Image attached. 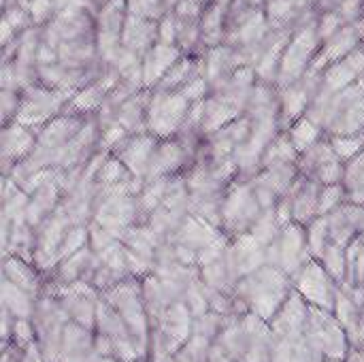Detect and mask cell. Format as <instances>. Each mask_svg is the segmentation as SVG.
Listing matches in <instances>:
<instances>
[{
  "mask_svg": "<svg viewBox=\"0 0 364 362\" xmlns=\"http://www.w3.org/2000/svg\"><path fill=\"white\" fill-rule=\"evenodd\" d=\"M292 292L294 282L288 273L273 265H262L239 280L235 288V316L254 314L271 324Z\"/></svg>",
  "mask_w": 364,
  "mask_h": 362,
  "instance_id": "1",
  "label": "cell"
},
{
  "mask_svg": "<svg viewBox=\"0 0 364 362\" xmlns=\"http://www.w3.org/2000/svg\"><path fill=\"white\" fill-rule=\"evenodd\" d=\"M271 324L254 314L228 316L213 348L235 362H271Z\"/></svg>",
  "mask_w": 364,
  "mask_h": 362,
  "instance_id": "2",
  "label": "cell"
},
{
  "mask_svg": "<svg viewBox=\"0 0 364 362\" xmlns=\"http://www.w3.org/2000/svg\"><path fill=\"white\" fill-rule=\"evenodd\" d=\"M100 297L115 307V312L122 316L124 324L130 331V337L141 354L143 362H147L149 356V337H151V322L147 316V309L143 305V294H141V280L130 277L119 282L117 286L100 292Z\"/></svg>",
  "mask_w": 364,
  "mask_h": 362,
  "instance_id": "3",
  "label": "cell"
},
{
  "mask_svg": "<svg viewBox=\"0 0 364 362\" xmlns=\"http://www.w3.org/2000/svg\"><path fill=\"white\" fill-rule=\"evenodd\" d=\"M30 322L34 331V346L38 348L41 356L47 362H60L62 337H64L66 324L70 322L62 303L51 292L43 290V294L36 301Z\"/></svg>",
  "mask_w": 364,
  "mask_h": 362,
  "instance_id": "4",
  "label": "cell"
},
{
  "mask_svg": "<svg viewBox=\"0 0 364 362\" xmlns=\"http://www.w3.org/2000/svg\"><path fill=\"white\" fill-rule=\"evenodd\" d=\"M320 47H322V38L318 32V17L299 26L296 30H292V36H290L284 58H282L277 87L284 90V87L301 81L309 73Z\"/></svg>",
  "mask_w": 364,
  "mask_h": 362,
  "instance_id": "5",
  "label": "cell"
},
{
  "mask_svg": "<svg viewBox=\"0 0 364 362\" xmlns=\"http://www.w3.org/2000/svg\"><path fill=\"white\" fill-rule=\"evenodd\" d=\"M262 213H267L254 190L250 179H235L226 192L224 205H222V222H220V230L232 241L241 235L252 233V228L256 226V222L262 218Z\"/></svg>",
  "mask_w": 364,
  "mask_h": 362,
  "instance_id": "6",
  "label": "cell"
},
{
  "mask_svg": "<svg viewBox=\"0 0 364 362\" xmlns=\"http://www.w3.org/2000/svg\"><path fill=\"white\" fill-rule=\"evenodd\" d=\"M305 339L309 344V350L314 358H335L346 361L352 352V344L335 314L311 307L309 305V318L305 326Z\"/></svg>",
  "mask_w": 364,
  "mask_h": 362,
  "instance_id": "7",
  "label": "cell"
},
{
  "mask_svg": "<svg viewBox=\"0 0 364 362\" xmlns=\"http://www.w3.org/2000/svg\"><path fill=\"white\" fill-rule=\"evenodd\" d=\"M73 96H75L73 92L51 90V87L34 81L21 90V102H19L15 122L38 134V130L45 124H49L53 117H58L66 109V105Z\"/></svg>",
  "mask_w": 364,
  "mask_h": 362,
  "instance_id": "8",
  "label": "cell"
},
{
  "mask_svg": "<svg viewBox=\"0 0 364 362\" xmlns=\"http://www.w3.org/2000/svg\"><path fill=\"white\" fill-rule=\"evenodd\" d=\"M322 190L324 186L318 181H311L303 175L292 183V188L282 196V201L275 207V213L282 224H301L309 226L320 218V203H322Z\"/></svg>",
  "mask_w": 364,
  "mask_h": 362,
  "instance_id": "9",
  "label": "cell"
},
{
  "mask_svg": "<svg viewBox=\"0 0 364 362\" xmlns=\"http://www.w3.org/2000/svg\"><path fill=\"white\" fill-rule=\"evenodd\" d=\"M311 260H314V256H311L309 243H307V228L301 224H294V222L284 224L277 239L267 247V265L282 269L292 280Z\"/></svg>",
  "mask_w": 364,
  "mask_h": 362,
  "instance_id": "10",
  "label": "cell"
},
{
  "mask_svg": "<svg viewBox=\"0 0 364 362\" xmlns=\"http://www.w3.org/2000/svg\"><path fill=\"white\" fill-rule=\"evenodd\" d=\"M192 102L179 92L151 90V100L147 107V132L156 139H171L183 126Z\"/></svg>",
  "mask_w": 364,
  "mask_h": 362,
  "instance_id": "11",
  "label": "cell"
},
{
  "mask_svg": "<svg viewBox=\"0 0 364 362\" xmlns=\"http://www.w3.org/2000/svg\"><path fill=\"white\" fill-rule=\"evenodd\" d=\"M96 47L102 66H113L122 51L124 26L128 19L126 0H109L96 13Z\"/></svg>",
  "mask_w": 364,
  "mask_h": 362,
  "instance_id": "12",
  "label": "cell"
},
{
  "mask_svg": "<svg viewBox=\"0 0 364 362\" xmlns=\"http://www.w3.org/2000/svg\"><path fill=\"white\" fill-rule=\"evenodd\" d=\"M299 173L311 181H318L322 186H335L341 183L346 173V162L337 156L331 139L324 134L320 141H316L309 149H305L299 156Z\"/></svg>",
  "mask_w": 364,
  "mask_h": 362,
  "instance_id": "13",
  "label": "cell"
},
{
  "mask_svg": "<svg viewBox=\"0 0 364 362\" xmlns=\"http://www.w3.org/2000/svg\"><path fill=\"white\" fill-rule=\"evenodd\" d=\"M292 282H294V290L311 307H318L331 314L335 312V301H337L341 286L333 280V275L318 260L307 262Z\"/></svg>",
  "mask_w": 364,
  "mask_h": 362,
  "instance_id": "14",
  "label": "cell"
},
{
  "mask_svg": "<svg viewBox=\"0 0 364 362\" xmlns=\"http://www.w3.org/2000/svg\"><path fill=\"white\" fill-rule=\"evenodd\" d=\"M47 292H51L64 307V312L68 314V318L77 324H83L87 329L94 331L96 326V309H98V301H100V292L87 284V282H77L70 286H53L45 282Z\"/></svg>",
  "mask_w": 364,
  "mask_h": 362,
  "instance_id": "15",
  "label": "cell"
},
{
  "mask_svg": "<svg viewBox=\"0 0 364 362\" xmlns=\"http://www.w3.org/2000/svg\"><path fill=\"white\" fill-rule=\"evenodd\" d=\"M158 141L160 139H156L149 132L126 134L109 154L113 158H117L128 169V173L143 186L145 183V175H147V169H149V160H151V154H154Z\"/></svg>",
  "mask_w": 364,
  "mask_h": 362,
  "instance_id": "16",
  "label": "cell"
},
{
  "mask_svg": "<svg viewBox=\"0 0 364 362\" xmlns=\"http://www.w3.org/2000/svg\"><path fill=\"white\" fill-rule=\"evenodd\" d=\"M322 218L326 220L331 241L346 250L364 235V205L343 201Z\"/></svg>",
  "mask_w": 364,
  "mask_h": 362,
  "instance_id": "17",
  "label": "cell"
},
{
  "mask_svg": "<svg viewBox=\"0 0 364 362\" xmlns=\"http://www.w3.org/2000/svg\"><path fill=\"white\" fill-rule=\"evenodd\" d=\"M36 145V132L13 122L9 126H4L2 130V147H0V156H2V173L4 177L21 162L26 160L32 149Z\"/></svg>",
  "mask_w": 364,
  "mask_h": 362,
  "instance_id": "18",
  "label": "cell"
},
{
  "mask_svg": "<svg viewBox=\"0 0 364 362\" xmlns=\"http://www.w3.org/2000/svg\"><path fill=\"white\" fill-rule=\"evenodd\" d=\"M364 73V47L358 45L352 53H348L346 58L333 62L324 73H322V92H341L343 87L356 83Z\"/></svg>",
  "mask_w": 364,
  "mask_h": 362,
  "instance_id": "19",
  "label": "cell"
},
{
  "mask_svg": "<svg viewBox=\"0 0 364 362\" xmlns=\"http://www.w3.org/2000/svg\"><path fill=\"white\" fill-rule=\"evenodd\" d=\"M158 38H160V21L128 15L122 36V51L143 60L147 51L158 43Z\"/></svg>",
  "mask_w": 364,
  "mask_h": 362,
  "instance_id": "20",
  "label": "cell"
},
{
  "mask_svg": "<svg viewBox=\"0 0 364 362\" xmlns=\"http://www.w3.org/2000/svg\"><path fill=\"white\" fill-rule=\"evenodd\" d=\"M181 55H183V51L177 45H171V43H164L158 38V43L143 58V83H145V87L154 90Z\"/></svg>",
  "mask_w": 364,
  "mask_h": 362,
  "instance_id": "21",
  "label": "cell"
},
{
  "mask_svg": "<svg viewBox=\"0 0 364 362\" xmlns=\"http://www.w3.org/2000/svg\"><path fill=\"white\" fill-rule=\"evenodd\" d=\"M2 277L9 280L13 286H17L19 290L32 294V297H41L43 288H45V275L28 260L19 258V256H11L6 254L4 258V267H2Z\"/></svg>",
  "mask_w": 364,
  "mask_h": 362,
  "instance_id": "22",
  "label": "cell"
},
{
  "mask_svg": "<svg viewBox=\"0 0 364 362\" xmlns=\"http://www.w3.org/2000/svg\"><path fill=\"white\" fill-rule=\"evenodd\" d=\"M94 354V331L70 320L62 337L60 362H90Z\"/></svg>",
  "mask_w": 364,
  "mask_h": 362,
  "instance_id": "23",
  "label": "cell"
},
{
  "mask_svg": "<svg viewBox=\"0 0 364 362\" xmlns=\"http://www.w3.org/2000/svg\"><path fill=\"white\" fill-rule=\"evenodd\" d=\"M314 354L305 333H273L271 362H311Z\"/></svg>",
  "mask_w": 364,
  "mask_h": 362,
  "instance_id": "24",
  "label": "cell"
},
{
  "mask_svg": "<svg viewBox=\"0 0 364 362\" xmlns=\"http://www.w3.org/2000/svg\"><path fill=\"white\" fill-rule=\"evenodd\" d=\"M200 73H203L200 55H181L171 66V70L162 77V81L154 90H160V92H179L188 81H192Z\"/></svg>",
  "mask_w": 364,
  "mask_h": 362,
  "instance_id": "25",
  "label": "cell"
},
{
  "mask_svg": "<svg viewBox=\"0 0 364 362\" xmlns=\"http://www.w3.org/2000/svg\"><path fill=\"white\" fill-rule=\"evenodd\" d=\"M36 297L19 290L17 286H13L9 280L2 277V309L9 318L15 320H32L34 307H36Z\"/></svg>",
  "mask_w": 364,
  "mask_h": 362,
  "instance_id": "26",
  "label": "cell"
},
{
  "mask_svg": "<svg viewBox=\"0 0 364 362\" xmlns=\"http://www.w3.org/2000/svg\"><path fill=\"white\" fill-rule=\"evenodd\" d=\"M341 186L346 190L348 201H352L356 205H364V149L346 164Z\"/></svg>",
  "mask_w": 364,
  "mask_h": 362,
  "instance_id": "27",
  "label": "cell"
},
{
  "mask_svg": "<svg viewBox=\"0 0 364 362\" xmlns=\"http://www.w3.org/2000/svg\"><path fill=\"white\" fill-rule=\"evenodd\" d=\"M318 262L333 275V280L339 286H346V280H348V250L346 247L328 241V245L320 254Z\"/></svg>",
  "mask_w": 364,
  "mask_h": 362,
  "instance_id": "28",
  "label": "cell"
},
{
  "mask_svg": "<svg viewBox=\"0 0 364 362\" xmlns=\"http://www.w3.org/2000/svg\"><path fill=\"white\" fill-rule=\"evenodd\" d=\"M286 132H288V137H290V141L299 154H303L305 149H309L316 141H320L324 137V130L305 115L301 119H296L290 128H286Z\"/></svg>",
  "mask_w": 364,
  "mask_h": 362,
  "instance_id": "29",
  "label": "cell"
},
{
  "mask_svg": "<svg viewBox=\"0 0 364 362\" xmlns=\"http://www.w3.org/2000/svg\"><path fill=\"white\" fill-rule=\"evenodd\" d=\"M348 290L363 292L364 294V241L358 239L348 247V280L346 286Z\"/></svg>",
  "mask_w": 364,
  "mask_h": 362,
  "instance_id": "30",
  "label": "cell"
},
{
  "mask_svg": "<svg viewBox=\"0 0 364 362\" xmlns=\"http://www.w3.org/2000/svg\"><path fill=\"white\" fill-rule=\"evenodd\" d=\"M213 341L192 333V337L179 348V352L173 356L171 362H211Z\"/></svg>",
  "mask_w": 364,
  "mask_h": 362,
  "instance_id": "31",
  "label": "cell"
},
{
  "mask_svg": "<svg viewBox=\"0 0 364 362\" xmlns=\"http://www.w3.org/2000/svg\"><path fill=\"white\" fill-rule=\"evenodd\" d=\"M126 9H128V15L160 21L168 13V2L166 0H126Z\"/></svg>",
  "mask_w": 364,
  "mask_h": 362,
  "instance_id": "32",
  "label": "cell"
},
{
  "mask_svg": "<svg viewBox=\"0 0 364 362\" xmlns=\"http://www.w3.org/2000/svg\"><path fill=\"white\" fill-rule=\"evenodd\" d=\"M337 156L348 164L364 149V134H350V137H328Z\"/></svg>",
  "mask_w": 364,
  "mask_h": 362,
  "instance_id": "33",
  "label": "cell"
},
{
  "mask_svg": "<svg viewBox=\"0 0 364 362\" xmlns=\"http://www.w3.org/2000/svg\"><path fill=\"white\" fill-rule=\"evenodd\" d=\"M352 350H358V352H363V354H364V316H363V322H360V331H358V337H356V341L352 344Z\"/></svg>",
  "mask_w": 364,
  "mask_h": 362,
  "instance_id": "34",
  "label": "cell"
},
{
  "mask_svg": "<svg viewBox=\"0 0 364 362\" xmlns=\"http://www.w3.org/2000/svg\"><path fill=\"white\" fill-rule=\"evenodd\" d=\"M211 362H235L232 358H228L226 354H222L220 350H215L213 348V352H211Z\"/></svg>",
  "mask_w": 364,
  "mask_h": 362,
  "instance_id": "35",
  "label": "cell"
},
{
  "mask_svg": "<svg viewBox=\"0 0 364 362\" xmlns=\"http://www.w3.org/2000/svg\"><path fill=\"white\" fill-rule=\"evenodd\" d=\"M346 362H364V354L363 352H358V350H352V352L348 354Z\"/></svg>",
  "mask_w": 364,
  "mask_h": 362,
  "instance_id": "36",
  "label": "cell"
},
{
  "mask_svg": "<svg viewBox=\"0 0 364 362\" xmlns=\"http://www.w3.org/2000/svg\"><path fill=\"white\" fill-rule=\"evenodd\" d=\"M90 362H122V361H117V358H109V356H100V354H94V356L90 358Z\"/></svg>",
  "mask_w": 364,
  "mask_h": 362,
  "instance_id": "37",
  "label": "cell"
},
{
  "mask_svg": "<svg viewBox=\"0 0 364 362\" xmlns=\"http://www.w3.org/2000/svg\"><path fill=\"white\" fill-rule=\"evenodd\" d=\"M190 2H194V4H198V6H203V9H207L213 0H190Z\"/></svg>",
  "mask_w": 364,
  "mask_h": 362,
  "instance_id": "38",
  "label": "cell"
},
{
  "mask_svg": "<svg viewBox=\"0 0 364 362\" xmlns=\"http://www.w3.org/2000/svg\"><path fill=\"white\" fill-rule=\"evenodd\" d=\"M107 2H109V0H94V4H92V11L96 13V11H98L102 4H107Z\"/></svg>",
  "mask_w": 364,
  "mask_h": 362,
  "instance_id": "39",
  "label": "cell"
},
{
  "mask_svg": "<svg viewBox=\"0 0 364 362\" xmlns=\"http://www.w3.org/2000/svg\"><path fill=\"white\" fill-rule=\"evenodd\" d=\"M311 362H346V361H335V358H314Z\"/></svg>",
  "mask_w": 364,
  "mask_h": 362,
  "instance_id": "40",
  "label": "cell"
},
{
  "mask_svg": "<svg viewBox=\"0 0 364 362\" xmlns=\"http://www.w3.org/2000/svg\"><path fill=\"white\" fill-rule=\"evenodd\" d=\"M166 2H168V11H171V9H173V6H175V4H177L179 0H166Z\"/></svg>",
  "mask_w": 364,
  "mask_h": 362,
  "instance_id": "41",
  "label": "cell"
},
{
  "mask_svg": "<svg viewBox=\"0 0 364 362\" xmlns=\"http://www.w3.org/2000/svg\"><path fill=\"white\" fill-rule=\"evenodd\" d=\"M360 81H363V83H364V73H363V77H360Z\"/></svg>",
  "mask_w": 364,
  "mask_h": 362,
  "instance_id": "42",
  "label": "cell"
},
{
  "mask_svg": "<svg viewBox=\"0 0 364 362\" xmlns=\"http://www.w3.org/2000/svg\"><path fill=\"white\" fill-rule=\"evenodd\" d=\"M360 239H363V241H364V235H363V237H360Z\"/></svg>",
  "mask_w": 364,
  "mask_h": 362,
  "instance_id": "43",
  "label": "cell"
}]
</instances>
